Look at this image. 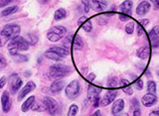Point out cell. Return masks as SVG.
Wrapping results in <instances>:
<instances>
[{"instance_id": "f5cc1de1", "label": "cell", "mask_w": 159, "mask_h": 116, "mask_svg": "<svg viewBox=\"0 0 159 116\" xmlns=\"http://www.w3.org/2000/svg\"><path fill=\"white\" fill-rule=\"evenodd\" d=\"M95 77H96V75H95V74H90V76L88 77V79H89L90 81H93L94 79H95Z\"/></svg>"}, {"instance_id": "9f6ffc18", "label": "cell", "mask_w": 159, "mask_h": 116, "mask_svg": "<svg viewBox=\"0 0 159 116\" xmlns=\"http://www.w3.org/2000/svg\"><path fill=\"white\" fill-rule=\"evenodd\" d=\"M157 75L159 76V70H158V71H157Z\"/></svg>"}, {"instance_id": "c3c4849f", "label": "cell", "mask_w": 159, "mask_h": 116, "mask_svg": "<svg viewBox=\"0 0 159 116\" xmlns=\"http://www.w3.org/2000/svg\"><path fill=\"white\" fill-rule=\"evenodd\" d=\"M100 100H101V98H100V97H97V98L95 99V101H94V107H98L99 106Z\"/></svg>"}, {"instance_id": "f35d334b", "label": "cell", "mask_w": 159, "mask_h": 116, "mask_svg": "<svg viewBox=\"0 0 159 116\" xmlns=\"http://www.w3.org/2000/svg\"><path fill=\"white\" fill-rule=\"evenodd\" d=\"M6 43H8V40L4 38V36L1 35V32H0V48H2Z\"/></svg>"}, {"instance_id": "816d5d0a", "label": "cell", "mask_w": 159, "mask_h": 116, "mask_svg": "<svg viewBox=\"0 0 159 116\" xmlns=\"http://www.w3.org/2000/svg\"><path fill=\"white\" fill-rule=\"evenodd\" d=\"M90 116H102V113H101V111H100V110H96L95 112L92 115H90Z\"/></svg>"}, {"instance_id": "ab89813d", "label": "cell", "mask_w": 159, "mask_h": 116, "mask_svg": "<svg viewBox=\"0 0 159 116\" xmlns=\"http://www.w3.org/2000/svg\"><path fill=\"white\" fill-rule=\"evenodd\" d=\"M5 65H6V60H5V58H4L2 55H0V67H1V68H4V67H5Z\"/></svg>"}, {"instance_id": "ba28073f", "label": "cell", "mask_w": 159, "mask_h": 116, "mask_svg": "<svg viewBox=\"0 0 159 116\" xmlns=\"http://www.w3.org/2000/svg\"><path fill=\"white\" fill-rule=\"evenodd\" d=\"M34 89H35V84H34V83H33L32 81L27 82L26 84H25V86H24L23 88L20 90V92L18 94V97H17V100L21 101L28 93H30L31 91H33Z\"/></svg>"}, {"instance_id": "bcb514c9", "label": "cell", "mask_w": 159, "mask_h": 116, "mask_svg": "<svg viewBox=\"0 0 159 116\" xmlns=\"http://www.w3.org/2000/svg\"><path fill=\"white\" fill-rule=\"evenodd\" d=\"M133 116H141V111L139 108H136L133 112Z\"/></svg>"}, {"instance_id": "74e56055", "label": "cell", "mask_w": 159, "mask_h": 116, "mask_svg": "<svg viewBox=\"0 0 159 116\" xmlns=\"http://www.w3.org/2000/svg\"><path fill=\"white\" fill-rule=\"evenodd\" d=\"M123 91H124V93L125 94H127V95H132L133 94V90L131 88V86L130 85H128L126 87H124L123 88Z\"/></svg>"}, {"instance_id": "d6986e66", "label": "cell", "mask_w": 159, "mask_h": 116, "mask_svg": "<svg viewBox=\"0 0 159 116\" xmlns=\"http://www.w3.org/2000/svg\"><path fill=\"white\" fill-rule=\"evenodd\" d=\"M21 86H22V80L20 78H16L15 80L11 83V86H10L11 94H15L20 89V87Z\"/></svg>"}, {"instance_id": "f907efd6", "label": "cell", "mask_w": 159, "mask_h": 116, "mask_svg": "<svg viewBox=\"0 0 159 116\" xmlns=\"http://www.w3.org/2000/svg\"><path fill=\"white\" fill-rule=\"evenodd\" d=\"M156 8H159V0H150Z\"/></svg>"}, {"instance_id": "1f68e13d", "label": "cell", "mask_w": 159, "mask_h": 116, "mask_svg": "<svg viewBox=\"0 0 159 116\" xmlns=\"http://www.w3.org/2000/svg\"><path fill=\"white\" fill-rule=\"evenodd\" d=\"M27 38H28V44H32V45H34L36 43H37V40H39V39H37V36L34 35H31V34H29L27 35Z\"/></svg>"}, {"instance_id": "4dcf8cb0", "label": "cell", "mask_w": 159, "mask_h": 116, "mask_svg": "<svg viewBox=\"0 0 159 116\" xmlns=\"http://www.w3.org/2000/svg\"><path fill=\"white\" fill-rule=\"evenodd\" d=\"M82 27H83V30H85L86 32H90L92 30H93V26H92L91 20H87V21L82 26Z\"/></svg>"}, {"instance_id": "f1b7e54d", "label": "cell", "mask_w": 159, "mask_h": 116, "mask_svg": "<svg viewBox=\"0 0 159 116\" xmlns=\"http://www.w3.org/2000/svg\"><path fill=\"white\" fill-rule=\"evenodd\" d=\"M79 111V107L76 104H73L70 106V109H69V112H68V116H76L77 113Z\"/></svg>"}, {"instance_id": "5bb4252c", "label": "cell", "mask_w": 159, "mask_h": 116, "mask_svg": "<svg viewBox=\"0 0 159 116\" xmlns=\"http://www.w3.org/2000/svg\"><path fill=\"white\" fill-rule=\"evenodd\" d=\"M132 6H133V3H132V1H130V0H126V1H124L120 5V13L130 15Z\"/></svg>"}, {"instance_id": "60d3db41", "label": "cell", "mask_w": 159, "mask_h": 116, "mask_svg": "<svg viewBox=\"0 0 159 116\" xmlns=\"http://www.w3.org/2000/svg\"><path fill=\"white\" fill-rule=\"evenodd\" d=\"M119 18H120L121 21H127V20L129 19V18H128V15L123 14V13H120V14H119Z\"/></svg>"}, {"instance_id": "ac0fdd59", "label": "cell", "mask_w": 159, "mask_h": 116, "mask_svg": "<svg viewBox=\"0 0 159 116\" xmlns=\"http://www.w3.org/2000/svg\"><path fill=\"white\" fill-rule=\"evenodd\" d=\"M149 53H150V49L148 47H142L140 49H137L136 52V55L138 58H140V59L144 60V59H148L149 57Z\"/></svg>"}, {"instance_id": "4fadbf2b", "label": "cell", "mask_w": 159, "mask_h": 116, "mask_svg": "<svg viewBox=\"0 0 159 116\" xmlns=\"http://www.w3.org/2000/svg\"><path fill=\"white\" fill-rule=\"evenodd\" d=\"M150 8H151V5H150L149 2L142 1L139 3V5H138L136 8V13L140 16H143L150 10Z\"/></svg>"}, {"instance_id": "7402d4cb", "label": "cell", "mask_w": 159, "mask_h": 116, "mask_svg": "<svg viewBox=\"0 0 159 116\" xmlns=\"http://www.w3.org/2000/svg\"><path fill=\"white\" fill-rule=\"evenodd\" d=\"M84 47L83 39L80 35H75L74 40H73V49L76 51H80Z\"/></svg>"}, {"instance_id": "e0dca14e", "label": "cell", "mask_w": 159, "mask_h": 116, "mask_svg": "<svg viewBox=\"0 0 159 116\" xmlns=\"http://www.w3.org/2000/svg\"><path fill=\"white\" fill-rule=\"evenodd\" d=\"M35 102V96H30L28 97L25 101L23 102V104L21 105V111L22 112H27L29 109H31L32 105Z\"/></svg>"}, {"instance_id": "603a6c76", "label": "cell", "mask_w": 159, "mask_h": 116, "mask_svg": "<svg viewBox=\"0 0 159 116\" xmlns=\"http://www.w3.org/2000/svg\"><path fill=\"white\" fill-rule=\"evenodd\" d=\"M44 56H45V58H48V59H49V60L57 61V62H60L62 59V57H61L60 55H57V53L51 51V49H48V51L44 53Z\"/></svg>"}, {"instance_id": "7bdbcfd3", "label": "cell", "mask_w": 159, "mask_h": 116, "mask_svg": "<svg viewBox=\"0 0 159 116\" xmlns=\"http://www.w3.org/2000/svg\"><path fill=\"white\" fill-rule=\"evenodd\" d=\"M129 85V82H128V80H125V79H122V80H120V86L121 87H126V86H128Z\"/></svg>"}, {"instance_id": "8992f818", "label": "cell", "mask_w": 159, "mask_h": 116, "mask_svg": "<svg viewBox=\"0 0 159 116\" xmlns=\"http://www.w3.org/2000/svg\"><path fill=\"white\" fill-rule=\"evenodd\" d=\"M43 101L45 102V104H47L48 113L52 116H57L60 114V105H58V103L56 99L48 96L43 98Z\"/></svg>"}, {"instance_id": "277c9868", "label": "cell", "mask_w": 159, "mask_h": 116, "mask_svg": "<svg viewBox=\"0 0 159 116\" xmlns=\"http://www.w3.org/2000/svg\"><path fill=\"white\" fill-rule=\"evenodd\" d=\"M1 35L5 38L8 41L19 36L20 34V26L17 24H7L4 26L3 30L0 31Z\"/></svg>"}, {"instance_id": "7a4b0ae2", "label": "cell", "mask_w": 159, "mask_h": 116, "mask_svg": "<svg viewBox=\"0 0 159 116\" xmlns=\"http://www.w3.org/2000/svg\"><path fill=\"white\" fill-rule=\"evenodd\" d=\"M70 68L69 66L66 65H52L51 68H49V76L52 79H61L66 76H68L70 73Z\"/></svg>"}, {"instance_id": "f546056e", "label": "cell", "mask_w": 159, "mask_h": 116, "mask_svg": "<svg viewBox=\"0 0 159 116\" xmlns=\"http://www.w3.org/2000/svg\"><path fill=\"white\" fill-rule=\"evenodd\" d=\"M134 28H135V23L128 22L126 24V26H125V31H126L128 35H132L134 32Z\"/></svg>"}, {"instance_id": "ee69618b", "label": "cell", "mask_w": 159, "mask_h": 116, "mask_svg": "<svg viewBox=\"0 0 159 116\" xmlns=\"http://www.w3.org/2000/svg\"><path fill=\"white\" fill-rule=\"evenodd\" d=\"M6 84V77H2L0 79V88H3Z\"/></svg>"}, {"instance_id": "6da1fadb", "label": "cell", "mask_w": 159, "mask_h": 116, "mask_svg": "<svg viewBox=\"0 0 159 116\" xmlns=\"http://www.w3.org/2000/svg\"><path fill=\"white\" fill-rule=\"evenodd\" d=\"M7 47L9 53L12 57H14L15 55H17L19 51H28L29 44L25 39L21 38V36H17V38L9 40Z\"/></svg>"}, {"instance_id": "e575fe53", "label": "cell", "mask_w": 159, "mask_h": 116, "mask_svg": "<svg viewBox=\"0 0 159 116\" xmlns=\"http://www.w3.org/2000/svg\"><path fill=\"white\" fill-rule=\"evenodd\" d=\"M82 2H83V5H84V11H85L86 13H88V12L90 11V8H91L89 0H82Z\"/></svg>"}, {"instance_id": "8fae6325", "label": "cell", "mask_w": 159, "mask_h": 116, "mask_svg": "<svg viewBox=\"0 0 159 116\" xmlns=\"http://www.w3.org/2000/svg\"><path fill=\"white\" fill-rule=\"evenodd\" d=\"M142 104L145 107H150L154 105L157 102V97L155 94H151V93H147L145 94L143 97H142Z\"/></svg>"}, {"instance_id": "d590c367", "label": "cell", "mask_w": 159, "mask_h": 116, "mask_svg": "<svg viewBox=\"0 0 159 116\" xmlns=\"http://www.w3.org/2000/svg\"><path fill=\"white\" fill-rule=\"evenodd\" d=\"M15 1L16 0H1V1H0V8L5 7L7 5H9V4L15 2Z\"/></svg>"}, {"instance_id": "681fc988", "label": "cell", "mask_w": 159, "mask_h": 116, "mask_svg": "<svg viewBox=\"0 0 159 116\" xmlns=\"http://www.w3.org/2000/svg\"><path fill=\"white\" fill-rule=\"evenodd\" d=\"M148 23H149V20H148V19H143V20H141L142 26H148Z\"/></svg>"}, {"instance_id": "ffe728a7", "label": "cell", "mask_w": 159, "mask_h": 116, "mask_svg": "<svg viewBox=\"0 0 159 116\" xmlns=\"http://www.w3.org/2000/svg\"><path fill=\"white\" fill-rule=\"evenodd\" d=\"M49 49H51V51H52V52H54V53H57V55H60L62 58L70 55L69 49H65V48H61V47H52Z\"/></svg>"}, {"instance_id": "5b68a950", "label": "cell", "mask_w": 159, "mask_h": 116, "mask_svg": "<svg viewBox=\"0 0 159 116\" xmlns=\"http://www.w3.org/2000/svg\"><path fill=\"white\" fill-rule=\"evenodd\" d=\"M81 94V85L78 80H74L66 86V96L69 99H76Z\"/></svg>"}, {"instance_id": "9a60e30c", "label": "cell", "mask_w": 159, "mask_h": 116, "mask_svg": "<svg viewBox=\"0 0 159 116\" xmlns=\"http://www.w3.org/2000/svg\"><path fill=\"white\" fill-rule=\"evenodd\" d=\"M124 100L123 99H118L117 101L114 102V104H113L112 106V110H111V112L113 115H116V114H118L120 113L121 111H122L124 109Z\"/></svg>"}, {"instance_id": "d6a6232c", "label": "cell", "mask_w": 159, "mask_h": 116, "mask_svg": "<svg viewBox=\"0 0 159 116\" xmlns=\"http://www.w3.org/2000/svg\"><path fill=\"white\" fill-rule=\"evenodd\" d=\"M143 85H144V83H143V81L141 80V79H138V80H136L135 83H134V86L136 87L137 90H142V89H143Z\"/></svg>"}, {"instance_id": "f6af8a7d", "label": "cell", "mask_w": 159, "mask_h": 116, "mask_svg": "<svg viewBox=\"0 0 159 116\" xmlns=\"http://www.w3.org/2000/svg\"><path fill=\"white\" fill-rule=\"evenodd\" d=\"M149 116H159V109L152 110L151 112L149 113Z\"/></svg>"}, {"instance_id": "b9f144b4", "label": "cell", "mask_w": 159, "mask_h": 116, "mask_svg": "<svg viewBox=\"0 0 159 116\" xmlns=\"http://www.w3.org/2000/svg\"><path fill=\"white\" fill-rule=\"evenodd\" d=\"M86 21H87V17H86V16H82V17L78 20V24H79V26H83V24L85 23Z\"/></svg>"}, {"instance_id": "2e32d148", "label": "cell", "mask_w": 159, "mask_h": 116, "mask_svg": "<svg viewBox=\"0 0 159 116\" xmlns=\"http://www.w3.org/2000/svg\"><path fill=\"white\" fill-rule=\"evenodd\" d=\"M65 87V82L64 81H54L52 84L51 85V88H49V91L52 94H58L61 91L64 89Z\"/></svg>"}, {"instance_id": "836d02e7", "label": "cell", "mask_w": 159, "mask_h": 116, "mask_svg": "<svg viewBox=\"0 0 159 116\" xmlns=\"http://www.w3.org/2000/svg\"><path fill=\"white\" fill-rule=\"evenodd\" d=\"M14 61L15 62H27V57L23 55H15L14 56Z\"/></svg>"}, {"instance_id": "4316f807", "label": "cell", "mask_w": 159, "mask_h": 116, "mask_svg": "<svg viewBox=\"0 0 159 116\" xmlns=\"http://www.w3.org/2000/svg\"><path fill=\"white\" fill-rule=\"evenodd\" d=\"M120 85V82L119 80L117 79L116 77H111V78H109V81H108V86H109V88H111V89H115L117 88Z\"/></svg>"}, {"instance_id": "52a82bcc", "label": "cell", "mask_w": 159, "mask_h": 116, "mask_svg": "<svg viewBox=\"0 0 159 116\" xmlns=\"http://www.w3.org/2000/svg\"><path fill=\"white\" fill-rule=\"evenodd\" d=\"M117 95H118V91H116L115 89H112L110 91H108V92L104 95L103 99L101 100V105L106 107L109 104H111V103L116 99Z\"/></svg>"}, {"instance_id": "d4e9b609", "label": "cell", "mask_w": 159, "mask_h": 116, "mask_svg": "<svg viewBox=\"0 0 159 116\" xmlns=\"http://www.w3.org/2000/svg\"><path fill=\"white\" fill-rule=\"evenodd\" d=\"M66 16V11L64 8H58L54 13V20H61Z\"/></svg>"}, {"instance_id": "7c38bea8", "label": "cell", "mask_w": 159, "mask_h": 116, "mask_svg": "<svg viewBox=\"0 0 159 116\" xmlns=\"http://www.w3.org/2000/svg\"><path fill=\"white\" fill-rule=\"evenodd\" d=\"M89 2L91 7L97 11L105 10L107 8V2L105 0H89Z\"/></svg>"}, {"instance_id": "11a10c76", "label": "cell", "mask_w": 159, "mask_h": 116, "mask_svg": "<svg viewBox=\"0 0 159 116\" xmlns=\"http://www.w3.org/2000/svg\"><path fill=\"white\" fill-rule=\"evenodd\" d=\"M117 116H129L127 113H124V114H120V115H117Z\"/></svg>"}, {"instance_id": "cb8c5ba5", "label": "cell", "mask_w": 159, "mask_h": 116, "mask_svg": "<svg viewBox=\"0 0 159 116\" xmlns=\"http://www.w3.org/2000/svg\"><path fill=\"white\" fill-rule=\"evenodd\" d=\"M148 35H149V39H151L152 41L157 39H159V26H154L152 30L149 31Z\"/></svg>"}, {"instance_id": "83f0119b", "label": "cell", "mask_w": 159, "mask_h": 116, "mask_svg": "<svg viewBox=\"0 0 159 116\" xmlns=\"http://www.w3.org/2000/svg\"><path fill=\"white\" fill-rule=\"evenodd\" d=\"M147 91H148V93L155 94L156 93V83L154 81H149L147 84Z\"/></svg>"}, {"instance_id": "db71d44e", "label": "cell", "mask_w": 159, "mask_h": 116, "mask_svg": "<svg viewBox=\"0 0 159 116\" xmlns=\"http://www.w3.org/2000/svg\"><path fill=\"white\" fill-rule=\"evenodd\" d=\"M49 1V0H39V3L40 4H45V3H48Z\"/></svg>"}, {"instance_id": "44dd1931", "label": "cell", "mask_w": 159, "mask_h": 116, "mask_svg": "<svg viewBox=\"0 0 159 116\" xmlns=\"http://www.w3.org/2000/svg\"><path fill=\"white\" fill-rule=\"evenodd\" d=\"M31 109L33 111H36V112H43V111L48 110V107H47V104H45V102L43 100L40 102L34 103V104L32 105Z\"/></svg>"}, {"instance_id": "7dc6e473", "label": "cell", "mask_w": 159, "mask_h": 116, "mask_svg": "<svg viewBox=\"0 0 159 116\" xmlns=\"http://www.w3.org/2000/svg\"><path fill=\"white\" fill-rule=\"evenodd\" d=\"M152 47L153 48H158L159 47V39L152 41Z\"/></svg>"}, {"instance_id": "9c48e42d", "label": "cell", "mask_w": 159, "mask_h": 116, "mask_svg": "<svg viewBox=\"0 0 159 116\" xmlns=\"http://www.w3.org/2000/svg\"><path fill=\"white\" fill-rule=\"evenodd\" d=\"M102 89L100 88V87H97V86H94V85H89L88 87V92H87V96H88V99H89L90 101H95V99L99 97L100 93H101Z\"/></svg>"}, {"instance_id": "484cf974", "label": "cell", "mask_w": 159, "mask_h": 116, "mask_svg": "<svg viewBox=\"0 0 159 116\" xmlns=\"http://www.w3.org/2000/svg\"><path fill=\"white\" fill-rule=\"evenodd\" d=\"M17 10H18L17 6H10V7H7L4 10H2L1 14H2V16H8V15H10V14L15 13V12L17 11Z\"/></svg>"}, {"instance_id": "8d00e7d4", "label": "cell", "mask_w": 159, "mask_h": 116, "mask_svg": "<svg viewBox=\"0 0 159 116\" xmlns=\"http://www.w3.org/2000/svg\"><path fill=\"white\" fill-rule=\"evenodd\" d=\"M136 30H137V35L138 36H142L144 35V28L142 27V26H140V24H138V26H137Z\"/></svg>"}, {"instance_id": "30bf717a", "label": "cell", "mask_w": 159, "mask_h": 116, "mask_svg": "<svg viewBox=\"0 0 159 116\" xmlns=\"http://www.w3.org/2000/svg\"><path fill=\"white\" fill-rule=\"evenodd\" d=\"M1 105H2V110L3 112L7 113L10 110L11 107V100L9 96V92L8 91H4L1 96Z\"/></svg>"}, {"instance_id": "3957f363", "label": "cell", "mask_w": 159, "mask_h": 116, "mask_svg": "<svg viewBox=\"0 0 159 116\" xmlns=\"http://www.w3.org/2000/svg\"><path fill=\"white\" fill-rule=\"evenodd\" d=\"M66 34V28L62 26H56L52 28H51L48 31V39L52 41V43H57L60 39H61Z\"/></svg>"}]
</instances>
